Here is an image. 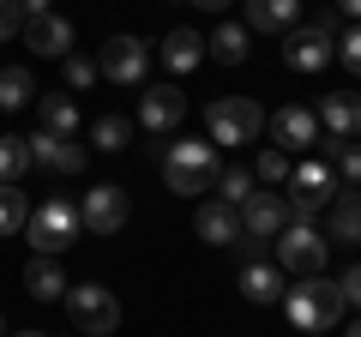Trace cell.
<instances>
[{"instance_id":"29","label":"cell","mask_w":361,"mask_h":337,"mask_svg":"<svg viewBox=\"0 0 361 337\" xmlns=\"http://www.w3.org/2000/svg\"><path fill=\"white\" fill-rule=\"evenodd\" d=\"M30 223V199L18 187H0V235H18Z\"/></svg>"},{"instance_id":"30","label":"cell","mask_w":361,"mask_h":337,"mask_svg":"<svg viewBox=\"0 0 361 337\" xmlns=\"http://www.w3.org/2000/svg\"><path fill=\"white\" fill-rule=\"evenodd\" d=\"M253 181H289V151H277V145H265V151H259V163H253Z\"/></svg>"},{"instance_id":"15","label":"cell","mask_w":361,"mask_h":337,"mask_svg":"<svg viewBox=\"0 0 361 337\" xmlns=\"http://www.w3.org/2000/svg\"><path fill=\"white\" fill-rule=\"evenodd\" d=\"M25 42H30L37 54H49V61H66V54H73V25H66L61 13L25 18Z\"/></svg>"},{"instance_id":"22","label":"cell","mask_w":361,"mask_h":337,"mask_svg":"<svg viewBox=\"0 0 361 337\" xmlns=\"http://www.w3.org/2000/svg\"><path fill=\"white\" fill-rule=\"evenodd\" d=\"M199 61H205V37L199 30H169L163 37V66L169 73H193Z\"/></svg>"},{"instance_id":"25","label":"cell","mask_w":361,"mask_h":337,"mask_svg":"<svg viewBox=\"0 0 361 337\" xmlns=\"http://www.w3.org/2000/svg\"><path fill=\"white\" fill-rule=\"evenodd\" d=\"M127 145H133V121L127 115H103L97 127H90V151H109V157H115V151H127Z\"/></svg>"},{"instance_id":"2","label":"cell","mask_w":361,"mask_h":337,"mask_svg":"<svg viewBox=\"0 0 361 337\" xmlns=\"http://www.w3.org/2000/svg\"><path fill=\"white\" fill-rule=\"evenodd\" d=\"M343 283L337 277H301V283H289V295H283V313H289V325L295 331H331L337 319H343Z\"/></svg>"},{"instance_id":"5","label":"cell","mask_w":361,"mask_h":337,"mask_svg":"<svg viewBox=\"0 0 361 337\" xmlns=\"http://www.w3.org/2000/svg\"><path fill=\"white\" fill-rule=\"evenodd\" d=\"M271 253H277V265L295 277H319L325 271V253H331V241H325V229H313V223H289L277 241H271Z\"/></svg>"},{"instance_id":"36","label":"cell","mask_w":361,"mask_h":337,"mask_svg":"<svg viewBox=\"0 0 361 337\" xmlns=\"http://www.w3.org/2000/svg\"><path fill=\"white\" fill-rule=\"evenodd\" d=\"M241 265H253V259H271V241H259V235H241Z\"/></svg>"},{"instance_id":"4","label":"cell","mask_w":361,"mask_h":337,"mask_svg":"<svg viewBox=\"0 0 361 337\" xmlns=\"http://www.w3.org/2000/svg\"><path fill=\"white\" fill-rule=\"evenodd\" d=\"M205 127H211V145H253L259 133H265V109L253 103V97H217V103H205Z\"/></svg>"},{"instance_id":"41","label":"cell","mask_w":361,"mask_h":337,"mask_svg":"<svg viewBox=\"0 0 361 337\" xmlns=\"http://www.w3.org/2000/svg\"><path fill=\"white\" fill-rule=\"evenodd\" d=\"M349 337H361V319H355V325H349Z\"/></svg>"},{"instance_id":"44","label":"cell","mask_w":361,"mask_h":337,"mask_svg":"<svg viewBox=\"0 0 361 337\" xmlns=\"http://www.w3.org/2000/svg\"><path fill=\"white\" fill-rule=\"evenodd\" d=\"M0 337H6V319H0Z\"/></svg>"},{"instance_id":"14","label":"cell","mask_w":361,"mask_h":337,"mask_svg":"<svg viewBox=\"0 0 361 337\" xmlns=\"http://www.w3.org/2000/svg\"><path fill=\"white\" fill-rule=\"evenodd\" d=\"M30 163L54 168V175H78V168H85V145L78 139H54V133H37V139H30Z\"/></svg>"},{"instance_id":"11","label":"cell","mask_w":361,"mask_h":337,"mask_svg":"<svg viewBox=\"0 0 361 337\" xmlns=\"http://www.w3.org/2000/svg\"><path fill=\"white\" fill-rule=\"evenodd\" d=\"M331 54H337V49H331V30H319V25H295V30L283 37V61L295 66V73H319Z\"/></svg>"},{"instance_id":"40","label":"cell","mask_w":361,"mask_h":337,"mask_svg":"<svg viewBox=\"0 0 361 337\" xmlns=\"http://www.w3.org/2000/svg\"><path fill=\"white\" fill-rule=\"evenodd\" d=\"M337 6H343V13H349V18H361V0H337Z\"/></svg>"},{"instance_id":"42","label":"cell","mask_w":361,"mask_h":337,"mask_svg":"<svg viewBox=\"0 0 361 337\" xmlns=\"http://www.w3.org/2000/svg\"><path fill=\"white\" fill-rule=\"evenodd\" d=\"M18 337H49V331H18Z\"/></svg>"},{"instance_id":"34","label":"cell","mask_w":361,"mask_h":337,"mask_svg":"<svg viewBox=\"0 0 361 337\" xmlns=\"http://www.w3.org/2000/svg\"><path fill=\"white\" fill-rule=\"evenodd\" d=\"M337 168H343V181H349V187H361V139H349V145H343Z\"/></svg>"},{"instance_id":"7","label":"cell","mask_w":361,"mask_h":337,"mask_svg":"<svg viewBox=\"0 0 361 337\" xmlns=\"http://www.w3.org/2000/svg\"><path fill=\"white\" fill-rule=\"evenodd\" d=\"M265 133L277 139V151H319V115H313L307 103H289L277 109V115H265Z\"/></svg>"},{"instance_id":"13","label":"cell","mask_w":361,"mask_h":337,"mask_svg":"<svg viewBox=\"0 0 361 337\" xmlns=\"http://www.w3.org/2000/svg\"><path fill=\"white\" fill-rule=\"evenodd\" d=\"M241 295L253 301V307H283V295H289L283 265H277V259H253V265H241Z\"/></svg>"},{"instance_id":"43","label":"cell","mask_w":361,"mask_h":337,"mask_svg":"<svg viewBox=\"0 0 361 337\" xmlns=\"http://www.w3.org/2000/svg\"><path fill=\"white\" fill-rule=\"evenodd\" d=\"M355 121H361V97H355Z\"/></svg>"},{"instance_id":"20","label":"cell","mask_w":361,"mask_h":337,"mask_svg":"<svg viewBox=\"0 0 361 337\" xmlns=\"http://www.w3.org/2000/svg\"><path fill=\"white\" fill-rule=\"evenodd\" d=\"M25 289H30L37 301H61L73 283H66L61 259H49V253H30V265H25Z\"/></svg>"},{"instance_id":"10","label":"cell","mask_w":361,"mask_h":337,"mask_svg":"<svg viewBox=\"0 0 361 337\" xmlns=\"http://www.w3.org/2000/svg\"><path fill=\"white\" fill-rule=\"evenodd\" d=\"M180 115H187V97H180L175 85H151V91L139 97V127L157 133V139H169V133L180 127Z\"/></svg>"},{"instance_id":"8","label":"cell","mask_w":361,"mask_h":337,"mask_svg":"<svg viewBox=\"0 0 361 337\" xmlns=\"http://www.w3.org/2000/svg\"><path fill=\"white\" fill-rule=\"evenodd\" d=\"M145 66H151V42L145 37H109L103 54H97V73L115 78V85H139Z\"/></svg>"},{"instance_id":"37","label":"cell","mask_w":361,"mask_h":337,"mask_svg":"<svg viewBox=\"0 0 361 337\" xmlns=\"http://www.w3.org/2000/svg\"><path fill=\"white\" fill-rule=\"evenodd\" d=\"M337 283H343V301H349V307H361V259L349 265V271L337 277Z\"/></svg>"},{"instance_id":"27","label":"cell","mask_w":361,"mask_h":337,"mask_svg":"<svg viewBox=\"0 0 361 337\" xmlns=\"http://www.w3.org/2000/svg\"><path fill=\"white\" fill-rule=\"evenodd\" d=\"M30 168V139H0V187H18V175Z\"/></svg>"},{"instance_id":"6","label":"cell","mask_w":361,"mask_h":337,"mask_svg":"<svg viewBox=\"0 0 361 337\" xmlns=\"http://www.w3.org/2000/svg\"><path fill=\"white\" fill-rule=\"evenodd\" d=\"M61 301H66V313H73V325H78L85 337H109V331L121 325V301L109 295L103 283H73Z\"/></svg>"},{"instance_id":"39","label":"cell","mask_w":361,"mask_h":337,"mask_svg":"<svg viewBox=\"0 0 361 337\" xmlns=\"http://www.w3.org/2000/svg\"><path fill=\"white\" fill-rule=\"evenodd\" d=\"M187 6H205V13H223V6H229V0H187Z\"/></svg>"},{"instance_id":"35","label":"cell","mask_w":361,"mask_h":337,"mask_svg":"<svg viewBox=\"0 0 361 337\" xmlns=\"http://www.w3.org/2000/svg\"><path fill=\"white\" fill-rule=\"evenodd\" d=\"M25 30V13H18V0H0V42H13Z\"/></svg>"},{"instance_id":"12","label":"cell","mask_w":361,"mask_h":337,"mask_svg":"<svg viewBox=\"0 0 361 337\" xmlns=\"http://www.w3.org/2000/svg\"><path fill=\"white\" fill-rule=\"evenodd\" d=\"M283 229H289V205H283V193H253V199L241 205V235L277 241Z\"/></svg>"},{"instance_id":"31","label":"cell","mask_w":361,"mask_h":337,"mask_svg":"<svg viewBox=\"0 0 361 337\" xmlns=\"http://www.w3.org/2000/svg\"><path fill=\"white\" fill-rule=\"evenodd\" d=\"M97 61H85V54H66V85H73V91H90V85H97Z\"/></svg>"},{"instance_id":"33","label":"cell","mask_w":361,"mask_h":337,"mask_svg":"<svg viewBox=\"0 0 361 337\" xmlns=\"http://www.w3.org/2000/svg\"><path fill=\"white\" fill-rule=\"evenodd\" d=\"M337 61H343L349 73L361 78V25H349V30H343V49H337Z\"/></svg>"},{"instance_id":"16","label":"cell","mask_w":361,"mask_h":337,"mask_svg":"<svg viewBox=\"0 0 361 337\" xmlns=\"http://www.w3.org/2000/svg\"><path fill=\"white\" fill-rule=\"evenodd\" d=\"M247 6V30H265V37H289L301 18V0H241Z\"/></svg>"},{"instance_id":"26","label":"cell","mask_w":361,"mask_h":337,"mask_svg":"<svg viewBox=\"0 0 361 337\" xmlns=\"http://www.w3.org/2000/svg\"><path fill=\"white\" fill-rule=\"evenodd\" d=\"M205 54H211V61H223V66H241L247 61V25H223L217 37L205 42Z\"/></svg>"},{"instance_id":"21","label":"cell","mask_w":361,"mask_h":337,"mask_svg":"<svg viewBox=\"0 0 361 337\" xmlns=\"http://www.w3.org/2000/svg\"><path fill=\"white\" fill-rule=\"evenodd\" d=\"M37 115H42V133H54V139H73V133H78V103L66 91H42L37 97Z\"/></svg>"},{"instance_id":"9","label":"cell","mask_w":361,"mask_h":337,"mask_svg":"<svg viewBox=\"0 0 361 337\" xmlns=\"http://www.w3.org/2000/svg\"><path fill=\"white\" fill-rule=\"evenodd\" d=\"M78 217H85L90 235H121L127 229V187H115V181L90 187V193L78 199Z\"/></svg>"},{"instance_id":"32","label":"cell","mask_w":361,"mask_h":337,"mask_svg":"<svg viewBox=\"0 0 361 337\" xmlns=\"http://www.w3.org/2000/svg\"><path fill=\"white\" fill-rule=\"evenodd\" d=\"M283 205H289V223H313V217L325 211V199H313V193H289Z\"/></svg>"},{"instance_id":"28","label":"cell","mask_w":361,"mask_h":337,"mask_svg":"<svg viewBox=\"0 0 361 337\" xmlns=\"http://www.w3.org/2000/svg\"><path fill=\"white\" fill-rule=\"evenodd\" d=\"M217 199L241 211L247 199H253V168H223V175H217Z\"/></svg>"},{"instance_id":"3","label":"cell","mask_w":361,"mask_h":337,"mask_svg":"<svg viewBox=\"0 0 361 337\" xmlns=\"http://www.w3.org/2000/svg\"><path fill=\"white\" fill-rule=\"evenodd\" d=\"M30 241H37V253H49V259H61L66 247L85 235V217H78V199H66V193H54V199H42L37 211H30Z\"/></svg>"},{"instance_id":"24","label":"cell","mask_w":361,"mask_h":337,"mask_svg":"<svg viewBox=\"0 0 361 337\" xmlns=\"http://www.w3.org/2000/svg\"><path fill=\"white\" fill-rule=\"evenodd\" d=\"M295 181V193H313V199H325V193H337V168L325 163V157H307V163L289 175Z\"/></svg>"},{"instance_id":"18","label":"cell","mask_w":361,"mask_h":337,"mask_svg":"<svg viewBox=\"0 0 361 337\" xmlns=\"http://www.w3.org/2000/svg\"><path fill=\"white\" fill-rule=\"evenodd\" d=\"M325 235H331V247H361V187H349V193L331 199Z\"/></svg>"},{"instance_id":"38","label":"cell","mask_w":361,"mask_h":337,"mask_svg":"<svg viewBox=\"0 0 361 337\" xmlns=\"http://www.w3.org/2000/svg\"><path fill=\"white\" fill-rule=\"evenodd\" d=\"M18 13H25V18H42V13H49V0H18Z\"/></svg>"},{"instance_id":"1","label":"cell","mask_w":361,"mask_h":337,"mask_svg":"<svg viewBox=\"0 0 361 337\" xmlns=\"http://www.w3.org/2000/svg\"><path fill=\"white\" fill-rule=\"evenodd\" d=\"M217 175H223V163H217V145L211 139H180V145L163 151V181H169V193H180V199L217 193Z\"/></svg>"},{"instance_id":"23","label":"cell","mask_w":361,"mask_h":337,"mask_svg":"<svg viewBox=\"0 0 361 337\" xmlns=\"http://www.w3.org/2000/svg\"><path fill=\"white\" fill-rule=\"evenodd\" d=\"M37 78H30V66H0V109L13 115V109H30L37 103Z\"/></svg>"},{"instance_id":"17","label":"cell","mask_w":361,"mask_h":337,"mask_svg":"<svg viewBox=\"0 0 361 337\" xmlns=\"http://www.w3.org/2000/svg\"><path fill=\"white\" fill-rule=\"evenodd\" d=\"M193 229H199V241H211V247H235L241 241V211L223 205V199H211V205H199Z\"/></svg>"},{"instance_id":"19","label":"cell","mask_w":361,"mask_h":337,"mask_svg":"<svg viewBox=\"0 0 361 337\" xmlns=\"http://www.w3.org/2000/svg\"><path fill=\"white\" fill-rule=\"evenodd\" d=\"M313 115H319V133H331V139H355V133H361V121H355V97H349V91H325Z\"/></svg>"}]
</instances>
